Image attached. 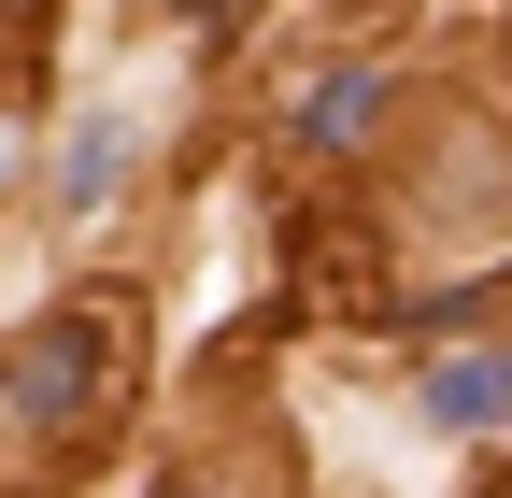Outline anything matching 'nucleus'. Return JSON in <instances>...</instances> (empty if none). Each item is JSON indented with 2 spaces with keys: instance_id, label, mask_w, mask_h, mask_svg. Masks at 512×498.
Here are the masks:
<instances>
[{
  "instance_id": "5",
  "label": "nucleus",
  "mask_w": 512,
  "mask_h": 498,
  "mask_svg": "<svg viewBox=\"0 0 512 498\" xmlns=\"http://www.w3.org/2000/svg\"><path fill=\"white\" fill-rule=\"evenodd\" d=\"M0 171H15V143H0Z\"/></svg>"
},
{
  "instance_id": "1",
  "label": "nucleus",
  "mask_w": 512,
  "mask_h": 498,
  "mask_svg": "<svg viewBox=\"0 0 512 498\" xmlns=\"http://www.w3.org/2000/svg\"><path fill=\"white\" fill-rule=\"evenodd\" d=\"M100 356H114V328H100V314H57V328L15 356V413L72 442V427H86V399H100Z\"/></svg>"
},
{
  "instance_id": "6",
  "label": "nucleus",
  "mask_w": 512,
  "mask_h": 498,
  "mask_svg": "<svg viewBox=\"0 0 512 498\" xmlns=\"http://www.w3.org/2000/svg\"><path fill=\"white\" fill-rule=\"evenodd\" d=\"M157 498H185V484H157Z\"/></svg>"
},
{
  "instance_id": "2",
  "label": "nucleus",
  "mask_w": 512,
  "mask_h": 498,
  "mask_svg": "<svg viewBox=\"0 0 512 498\" xmlns=\"http://www.w3.org/2000/svg\"><path fill=\"white\" fill-rule=\"evenodd\" d=\"M427 427H456V442H484V427H512V342H470L427 370Z\"/></svg>"
},
{
  "instance_id": "3",
  "label": "nucleus",
  "mask_w": 512,
  "mask_h": 498,
  "mask_svg": "<svg viewBox=\"0 0 512 498\" xmlns=\"http://www.w3.org/2000/svg\"><path fill=\"white\" fill-rule=\"evenodd\" d=\"M356 129H384V72H328L299 100V143H356Z\"/></svg>"
},
{
  "instance_id": "4",
  "label": "nucleus",
  "mask_w": 512,
  "mask_h": 498,
  "mask_svg": "<svg viewBox=\"0 0 512 498\" xmlns=\"http://www.w3.org/2000/svg\"><path fill=\"white\" fill-rule=\"evenodd\" d=\"M185 15H200V29H214V15H228V0H185Z\"/></svg>"
}]
</instances>
